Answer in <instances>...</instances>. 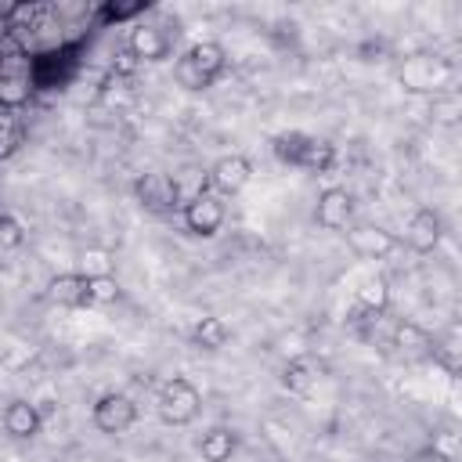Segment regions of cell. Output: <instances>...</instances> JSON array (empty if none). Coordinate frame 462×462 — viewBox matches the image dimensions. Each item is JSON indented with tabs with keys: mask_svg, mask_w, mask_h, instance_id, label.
<instances>
[{
	"mask_svg": "<svg viewBox=\"0 0 462 462\" xmlns=\"http://www.w3.org/2000/svg\"><path fill=\"white\" fill-rule=\"evenodd\" d=\"M227 69V51L217 43V40H199L191 43L177 65H173V79L184 87V90H206L217 83V76Z\"/></svg>",
	"mask_w": 462,
	"mask_h": 462,
	"instance_id": "1",
	"label": "cell"
},
{
	"mask_svg": "<svg viewBox=\"0 0 462 462\" xmlns=\"http://www.w3.org/2000/svg\"><path fill=\"white\" fill-rule=\"evenodd\" d=\"M155 408H159V419L166 426H188V422H195V415L202 408V393L195 390L191 379L173 375V379L162 383V390L155 397Z\"/></svg>",
	"mask_w": 462,
	"mask_h": 462,
	"instance_id": "2",
	"label": "cell"
},
{
	"mask_svg": "<svg viewBox=\"0 0 462 462\" xmlns=\"http://www.w3.org/2000/svg\"><path fill=\"white\" fill-rule=\"evenodd\" d=\"M90 419H94V426H97L101 433H108V437L126 433V430L137 422V401H134L130 393H123V390H108V393H101V397L94 401Z\"/></svg>",
	"mask_w": 462,
	"mask_h": 462,
	"instance_id": "3",
	"label": "cell"
},
{
	"mask_svg": "<svg viewBox=\"0 0 462 462\" xmlns=\"http://www.w3.org/2000/svg\"><path fill=\"white\" fill-rule=\"evenodd\" d=\"M448 79H451V65L440 61L437 54H411L401 65V83H404V90H415V94L440 90Z\"/></svg>",
	"mask_w": 462,
	"mask_h": 462,
	"instance_id": "4",
	"label": "cell"
},
{
	"mask_svg": "<svg viewBox=\"0 0 462 462\" xmlns=\"http://www.w3.org/2000/svg\"><path fill=\"white\" fill-rule=\"evenodd\" d=\"M180 220H184V227H188L191 235H199V238H213V235L224 227V220H227V206H224L220 195L202 191L199 199H191V202L180 206Z\"/></svg>",
	"mask_w": 462,
	"mask_h": 462,
	"instance_id": "5",
	"label": "cell"
},
{
	"mask_svg": "<svg viewBox=\"0 0 462 462\" xmlns=\"http://www.w3.org/2000/svg\"><path fill=\"white\" fill-rule=\"evenodd\" d=\"M343 235H346V245L357 260H386L401 245V238L379 224H350Z\"/></svg>",
	"mask_w": 462,
	"mask_h": 462,
	"instance_id": "6",
	"label": "cell"
},
{
	"mask_svg": "<svg viewBox=\"0 0 462 462\" xmlns=\"http://www.w3.org/2000/svg\"><path fill=\"white\" fill-rule=\"evenodd\" d=\"M206 177H209V191L220 195V199H227V195H238V191L249 184L253 162H249L242 152H231V155H220V159L206 170Z\"/></svg>",
	"mask_w": 462,
	"mask_h": 462,
	"instance_id": "7",
	"label": "cell"
},
{
	"mask_svg": "<svg viewBox=\"0 0 462 462\" xmlns=\"http://www.w3.org/2000/svg\"><path fill=\"white\" fill-rule=\"evenodd\" d=\"M314 220L318 227L325 231H346L354 224V195L339 184H328L321 195H318V206H314Z\"/></svg>",
	"mask_w": 462,
	"mask_h": 462,
	"instance_id": "8",
	"label": "cell"
},
{
	"mask_svg": "<svg viewBox=\"0 0 462 462\" xmlns=\"http://www.w3.org/2000/svg\"><path fill=\"white\" fill-rule=\"evenodd\" d=\"M274 152H278L285 162H296V166H310V170H314V166H321V162L332 155L325 141H318V137H310V134H300V130L274 137Z\"/></svg>",
	"mask_w": 462,
	"mask_h": 462,
	"instance_id": "9",
	"label": "cell"
},
{
	"mask_svg": "<svg viewBox=\"0 0 462 462\" xmlns=\"http://www.w3.org/2000/svg\"><path fill=\"white\" fill-rule=\"evenodd\" d=\"M440 235H444V220H440V213L430 209V206L415 209V213L408 217V224H404V245H408L411 253H422V256L440 245Z\"/></svg>",
	"mask_w": 462,
	"mask_h": 462,
	"instance_id": "10",
	"label": "cell"
},
{
	"mask_svg": "<svg viewBox=\"0 0 462 462\" xmlns=\"http://www.w3.org/2000/svg\"><path fill=\"white\" fill-rule=\"evenodd\" d=\"M173 47V36L170 29L155 25V22H137L130 29V40H126V51L137 58V61H162Z\"/></svg>",
	"mask_w": 462,
	"mask_h": 462,
	"instance_id": "11",
	"label": "cell"
},
{
	"mask_svg": "<svg viewBox=\"0 0 462 462\" xmlns=\"http://www.w3.org/2000/svg\"><path fill=\"white\" fill-rule=\"evenodd\" d=\"M137 199H141V206H144V209H152V213L180 209V206H177V191H173L170 173H159V170H152V173L137 177Z\"/></svg>",
	"mask_w": 462,
	"mask_h": 462,
	"instance_id": "12",
	"label": "cell"
},
{
	"mask_svg": "<svg viewBox=\"0 0 462 462\" xmlns=\"http://www.w3.org/2000/svg\"><path fill=\"white\" fill-rule=\"evenodd\" d=\"M4 433L7 437H14V440H32L36 433H40V426H43V411L32 404V401H25V397H14L7 408H4Z\"/></svg>",
	"mask_w": 462,
	"mask_h": 462,
	"instance_id": "13",
	"label": "cell"
},
{
	"mask_svg": "<svg viewBox=\"0 0 462 462\" xmlns=\"http://www.w3.org/2000/svg\"><path fill=\"white\" fill-rule=\"evenodd\" d=\"M47 296H51V303H58V307H87V303H90V292H87V278H83L79 271L51 278V285H47Z\"/></svg>",
	"mask_w": 462,
	"mask_h": 462,
	"instance_id": "14",
	"label": "cell"
},
{
	"mask_svg": "<svg viewBox=\"0 0 462 462\" xmlns=\"http://www.w3.org/2000/svg\"><path fill=\"white\" fill-rule=\"evenodd\" d=\"M191 343H195L199 350H224V346L231 343V325H227L224 318H217V314H206V318L195 321Z\"/></svg>",
	"mask_w": 462,
	"mask_h": 462,
	"instance_id": "15",
	"label": "cell"
},
{
	"mask_svg": "<svg viewBox=\"0 0 462 462\" xmlns=\"http://www.w3.org/2000/svg\"><path fill=\"white\" fill-rule=\"evenodd\" d=\"M235 448H238V440H235V433L227 426H213V430H206L199 437V455L206 462H231Z\"/></svg>",
	"mask_w": 462,
	"mask_h": 462,
	"instance_id": "16",
	"label": "cell"
},
{
	"mask_svg": "<svg viewBox=\"0 0 462 462\" xmlns=\"http://www.w3.org/2000/svg\"><path fill=\"white\" fill-rule=\"evenodd\" d=\"M32 94V83L25 72L14 69H0V108H22Z\"/></svg>",
	"mask_w": 462,
	"mask_h": 462,
	"instance_id": "17",
	"label": "cell"
},
{
	"mask_svg": "<svg viewBox=\"0 0 462 462\" xmlns=\"http://www.w3.org/2000/svg\"><path fill=\"white\" fill-rule=\"evenodd\" d=\"M170 180H173V191H177V206H184V202L199 199L202 191H209V177L199 166H184V170L170 173Z\"/></svg>",
	"mask_w": 462,
	"mask_h": 462,
	"instance_id": "18",
	"label": "cell"
},
{
	"mask_svg": "<svg viewBox=\"0 0 462 462\" xmlns=\"http://www.w3.org/2000/svg\"><path fill=\"white\" fill-rule=\"evenodd\" d=\"M357 303H361L368 314H383V310H386V303H390V282H386L383 274L365 278V282H361V289H357Z\"/></svg>",
	"mask_w": 462,
	"mask_h": 462,
	"instance_id": "19",
	"label": "cell"
},
{
	"mask_svg": "<svg viewBox=\"0 0 462 462\" xmlns=\"http://www.w3.org/2000/svg\"><path fill=\"white\" fill-rule=\"evenodd\" d=\"M282 386H285L289 393H310V386H314V372H310V365H307L303 357L289 361V365L282 368Z\"/></svg>",
	"mask_w": 462,
	"mask_h": 462,
	"instance_id": "20",
	"label": "cell"
},
{
	"mask_svg": "<svg viewBox=\"0 0 462 462\" xmlns=\"http://www.w3.org/2000/svg\"><path fill=\"white\" fill-rule=\"evenodd\" d=\"M112 256L105 253V249H87L83 256H79V274L83 278H108L112 274Z\"/></svg>",
	"mask_w": 462,
	"mask_h": 462,
	"instance_id": "21",
	"label": "cell"
},
{
	"mask_svg": "<svg viewBox=\"0 0 462 462\" xmlns=\"http://www.w3.org/2000/svg\"><path fill=\"white\" fill-rule=\"evenodd\" d=\"M87 292H90V303H116L119 300V282H116V274L87 278Z\"/></svg>",
	"mask_w": 462,
	"mask_h": 462,
	"instance_id": "22",
	"label": "cell"
},
{
	"mask_svg": "<svg viewBox=\"0 0 462 462\" xmlns=\"http://www.w3.org/2000/svg\"><path fill=\"white\" fill-rule=\"evenodd\" d=\"M393 343H397L401 350H422V346H430V336H426L419 325L404 321V325L393 328Z\"/></svg>",
	"mask_w": 462,
	"mask_h": 462,
	"instance_id": "23",
	"label": "cell"
},
{
	"mask_svg": "<svg viewBox=\"0 0 462 462\" xmlns=\"http://www.w3.org/2000/svg\"><path fill=\"white\" fill-rule=\"evenodd\" d=\"M433 112H444L440 119H444V123H451V119H455V112H458V97H455V94H448V97H433Z\"/></svg>",
	"mask_w": 462,
	"mask_h": 462,
	"instance_id": "24",
	"label": "cell"
},
{
	"mask_svg": "<svg viewBox=\"0 0 462 462\" xmlns=\"http://www.w3.org/2000/svg\"><path fill=\"white\" fill-rule=\"evenodd\" d=\"M415 462H451V458H444V455H440L437 448H430V451H422V455H419Z\"/></svg>",
	"mask_w": 462,
	"mask_h": 462,
	"instance_id": "25",
	"label": "cell"
}]
</instances>
